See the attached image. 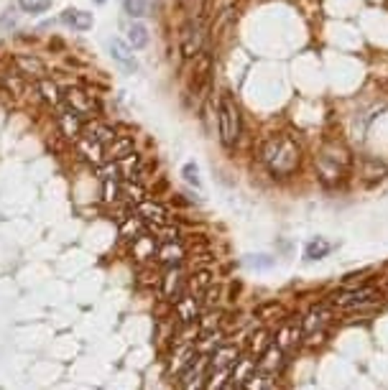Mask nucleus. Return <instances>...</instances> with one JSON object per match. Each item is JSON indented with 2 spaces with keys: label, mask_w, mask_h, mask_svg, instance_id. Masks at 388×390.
<instances>
[{
  "label": "nucleus",
  "mask_w": 388,
  "mask_h": 390,
  "mask_svg": "<svg viewBox=\"0 0 388 390\" xmlns=\"http://www.w3.org/2000/svg\"><path fill=\"white\" fill-rule=\"evenodd\" d=\"M202 46H204V28L200 21H186L182 26V34H179V51H182V57L186 59H197L202 54Z\"/></svg>",
  "instance_id": "20e7f679"
},
{
  "label": "nucleus",
  "mask_w": 388,
  "mask_h": 390,
  "mask_svg": "<svg viewBox=\"0 0 388 390\" xmlns=\"http://www.w3.org/2000/svg\"><path fill=\"white\" fill-rule=\"evenodd\" d=\"M338 248H340V242H329L327 237H312V240L304 245V260H307V263L322 260V257H327L329 253H335Z\"/></svg>",
  "instance_id": "6e6552de"
},
{
  "label": "nucleus",
  "mask_w": 388,
  "mask_h": 390,
  "mask_svg": "<svg viewBox=\"0 0 388 390\" xmlns=\"http://www.w3.org/2000/svg\"><path fill=\"white\" fill-rule=\"evenodd\" d=\"M217 135L220 143L228 150H233L243 135V115H240V108L235 102V95L233 92H220L217 97Z\"/></svg>",
  "instance_id": "f03ea898"
},
{
  "label": "nucleus",
  "mask_w": 388,
  "mask_h": 390,
  "mask_svg": "<svg viewBox=\"0 0 388 390\" xmlns=\"http://www.w3.org/2000/svg\"><path fill=\"white\" fill-rule=\"evenodd\" d=\"M248 266L258 268V271H266V268L276 266V257L266 255V253H258V255H248Z\"/></svg>",
  "instance_id": "6ab92c4d"
},
{
  "label": "nucleus",
  "mask_w": 388,
  "mask_h": 390,
  "mask_svg": "<svg viewBox=\"0 0 388 390\" xmlns=\"http://www.w3.org/2000/svg\"><path fill=\"white\" fill-rule=\"evenodd\" d=\"M16 67L18 72L23 77H34V79H46V67H43V61L39 57H34V54H18L16 57Z\"/></svg>",
  "instance_id": "9d476101"
},
{
  "label": "nucleus",
  "mask_w": 388,
  "mask_h": 390,
  "mask_svg": "<svg viewBox=\"0 0 388 390\" xmlns=\"http://www.w3.org/2000/svg\"><path fill=\"white\" fill-rule=\"evenodd\" d=\"M266 337H269V332H266V329H258V332L251 334V352H258V357H261L263 352L271 347V342L266 340Z\"/></svg>",
  "instance_id": "a211bd4d"
},
{
  "label": "nucleus",
  "mask_w": 388,
  "mask_h": 390,
  "mask_svg": "<svg viewBox=\"0 0 388 390\" xmlns=\"http://www.w3.org/2000/svg\"><path fill=\"white\" fill-rule=\"evenodd\" d=\"M61 21L77 31H87V28H93V13H87V10H75V8H67L61 13Z\"/></svg>",
  "instance_id": "4468645a"
},
{
  "label": "nucleus",
  "mask_w": 388,
  "mask_h": 390,
  "mask_svg": "<svg viewBox=\"0 0 388 390\" xmlns=\"http://www.w3.org/2000/svg\"><path fill=\"white\" fill-rule=\"evenodd\" d=\"M128 43H130V49H144L148 43V31L144 23H133L128 28Z\"/></svg>",
  "instance_id": "dca6fc26"
},
{
  "label": "nucleus",
  "mask_w": 388,
  "mask_h": 390,
  "mask_svg": "<svg viewBox=\"0 0 388 390\" xmlns=\"http://www.w3.org/2000/svg\"><path fill=\"white\" fill-rule=\"evenodd\" d=\"M261 164L273 179H289L302 164V148L299 143L287 133H273L261 143Z\"/></svg>",
  "instance_id": "f257e3e1"
},
{
  "label": "nucleus",
  "mask_w": 388,
  "mask_h": 390,
  "mask_svg": "<svg viewBox=\"0 0 388 390\" xmlns=\"http://www.w3.org/2000/svg\"><path fill=\"white\" fill-rule=\"evenodd\" d=\"M110 54H113V59H115L126 72H135V69H138V61H135L130 49H128L120 39H113V41H110Z\"/></svg>",
  "instance_id": "f8f14e48"
},
{
  "label": "nucleus",
  "mask_w": 388,
  "mask_h": 390,
  "mask_svg": "<svg viewBox=\"0 0 388 390\" xmlns=\"http://www.w3.org/2000/svg\"><path fill=\"white\" fill-rule=\"evenodd\" d=\"M182 176H184L186 184H192V186H202V182H200V168H197V164H184V168H182Z\"/></svg>",
  "instance_id": "412c9836"
},
{
  "label": "nucleus",
  "mask_w": 388,
  "mask_h": 390,
  "mask_svg": "<svg viewBox=\"0 0 388 390\" xmlns=\"http://www.w3.org/2000/svg\"><path fill=\"white\" fill-rule=\"evenodd\" d=\"M57 123H59L61 133L67 135V138H72V141H79V138H82V130H85L87 117L79 115L77 110L67 108V105H61L59 115H57Z\"/></svg>",
  "instance_id": "39448f33"
},
{
  "label": "nucleus",
  "mask_w": 388,
  "mask_h": 390,
  "mask_svg": "<svg viewBox=\"0 0 388 390\" xmlns=\"http://www.w3.org/2000/svg\"><path fill=\"white\" fill-rule=\"evenodd\" d=\"M186 250L182 242H174V245H161L159 253H156V263H161L164 268H179L184 266Z\"/></svg>",
  "instance_id": "1a4fd4ad"
},
{
  "label": "nucleus",
  "mask_w": 388,
  "mask_h": 390,
  "mask_svg": "<svg viewBox=\"0 0 388 390\" xmlns=\"http://www.w3.org/2000/svg\"><path fill=\"white\" fill-rule=\"evenodd\" d=\"M210 72H212V57L207 51H202L200 57L194 59V69H192V90L197 95L210 84Z\"/></svg>",
  "instance_id": "0eeeda50"
},
{
  "label": "nucleus",
  "mask_w": 388,
  "mask_h": 390,
  "mask_svg": "<svg viewBox=\"0 0 388 390\" xmlns=\"http://www.w3.org/2000/svg\"><path fill=\"white\" fill-rule=\"evenodd\" d=\"M327 304L340 311H365L380 304V289L368 286V283L355 286V289H340L329 296Z\"/></svg>",
  "instance_id": "7ed1b4c3"
},
{
  "label": "nucleus",
  "mask_w": 388,
  "mask_h": 390,
  "mask_svg": "<svg viewBox=\"0 0 388 390\" xmlns=\"http://www.w3.org/2000/svg\"><path fill=\"white\" fill-rule=\"evenodd\" d=\"M95 3H105V0H95Z\"/></svg>",
  "instance_id": "4be33fe9"
},
{
  "label": "nucleus",
  "mask_w": 388,
  "mask_h": 390,
  "mask_svg": "<svg viewBox=\"0 0 388 390\" xmlns=\"http://www.w3.org/2000/svg\"><path fill=\"white\" fill-rule=\"evenodd\" d=\"M130 153H135L133 150V135H120L118 138L110 143V146H105V161H120V158L130 156Z\"/></svg>",
  "instance_id": "9b49d317"
},
{
  "label": "nucleus",
  "mask_w": 388,
  "mask_h": 390,
  "mask_svg": "<svg viewBox=\"0 0 388 390\" xmlns=\"http://www.w3.org/2000/svg\"><path fill=\"white\" fill-rule=\"evenodd\" d=\"M18 6L26 13H43V10L51 8V0H18Z\"/></svg>",
  "instance_id": "aec40b11"
},
{
  "label": "nucleus",
  "mask_w": 388,
  "mask_h": 390,
  "mask_svg": "<svg viewBox=\"0 0 388 390\" xmlns=\"http://www.w3.org/2000/svg\"><path fill=\"white\" fill-rule=\"evenodd\" d=\"M240 357H243V355H240V347L225 340L210 355V370H233Z\"/></svg>",
  "instance_id": "423d86ee"
},
{
  "label": "nucleus",
  "mask_w": 388,
  "mask_h": 390,
  "mask_svg": "<svg viewBox=\"0 0 388 390\" xmlns=\"http://www.w3.org/2000/svg\"><path fill=\"white\" fill-rule=\"evenodd\" d=\"M281 367H284V349H279L276 344H271L261 355V360H258V370H261V373H276Z\"/></svg>",
  "instance_id": "ddd939ff"
},
{
  "label": "nucleus",
  "mask_w": 388,
  "mask_h": 390,
  "mask_svg": "<svg viewBox=\"0 0 388 390\" xmlns=\"http://www.w3.org/2000/svg\"><path fill=\"white\" fill-rule=\"evenodd\" d=\"M123 8L130 18L148 16V0H123Z\"/></svg>",
  "instance_id": "f3484780"
},
{
  "label": "nucleus",
  "mask_w": 388,
  "mask_h": 390,
  "mask_svg": "<svg viewBox=\"0 0 388 390\" xmlns=\"http://www.w3.org/2000/svg\"><path fill=\"white\" fill-rule=\"evenodd\" d=\"M39 92H41V97L49 105H54V108H61L64 105V92L59 90V84L54 82V79H41L39 82Z\"/></svg>",
  "instance_id": "2eb2a0df"
},
{
  "label": "nucleus",
  "mask_w": 388,
  "mask_h": 390,
  "mask_svg": "<svg viewBox=\"0 0 388 390\" xmlns=\"http://www.w3.org/2000/svg\"><path fill=\"white\" fill-rule=\"evenodd\" d=\"M386 289H388V286H386Z\"/></svg>",
  "instance_id": "5701e85b"
}]
</instances>
